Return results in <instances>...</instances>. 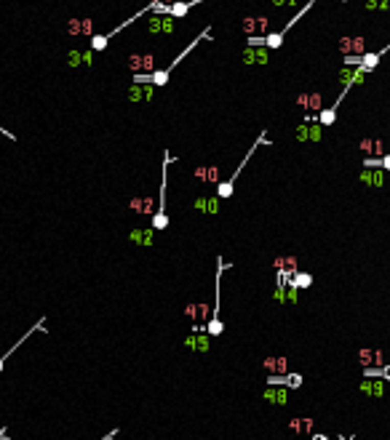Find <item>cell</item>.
Segmentation results:
<instances>
[{"mask_svg":"<svg viewBox=\"0 0 390 440\" xmlns=\"http://www.w3.org/2000/svg\"><path fill=\"white\" fill-rule=\"evenodd\" d=\"M171 152H163V168H160V192H158V211L152 213V230H166L169 216H166V184H169V165H171Z\"/></svg>","mask_w":390,"mask_h":440,"instance_id":"cell-1","label":"cell"},{"mask_svg":"<svg viewBox=\"0 0 390 440\" xmlns=\"http://www.w3.org/2000/svg\"><path fill=\"white\" fill-rule=\"evenodd\" d=\"M259 144H267V136H265V131H262V134H259V139L254 141V147H251L249 152H246V158H243V160L238 163V171H233V176H230V179H227V182H222V184L217 187V195H219V200H224V198H230V195H233V189H235V182H238V176H241V171H243V165L251 160V155H254V152L259 150Z\"/></svg>","mask_w":390,"mask_h":440,"instance_id":"cell-2","label":"cell"},{"mask_svg":"<svg viewBox=\"0 0 390 440\" xmlns=\"http://www.w3.org/2000/svg\"><path fill=\"white\" fill-rule=\"evenodd\" d=\"M176 30V19L169 14H152L147 19V32L150 35H171Z\"/></svg>","mask_w":390,"mask_h":440,"instance_id":"cell-3","label":"cell"},{"mask_svg":"<svg viewBox=\"0 0 390 440\" xmlns=\"http://www.w3.org/2000/svg\"><path fill=\"white\" fill-rule=\"evenodd\" d=\"M128 67H131L134 75L155 72V56H152V54H131V56H128Z\"/></svg>","mask_w":390,"mask_h":440,"instance_id":"cell-4","label":"cell"},{"mask_svg":"<svg viewBox=\"0 0 390 440\" xmlns=\"http://www.w3.org/2000/svg\"><path fill=\"white\" fill-rule=\"evenodd\" d=\"M243 64H267L270 62V48L267 45H246L241 51Z\"/></svg>","mask_w":390,"mask_h":440,"instance_id":"cell-5","label":"cell"},{"mask_svg":"<svg viewBox=\"0 0 390 440\" xmlns=\"http://www.w3.org/2000/svg\"><path fill=\"white\" fill-rule=\"evenodd\" d=\"M193 208H195L198 213H219V195L200 192V195H195Z\"/></svg>","mask_w":390,"mask_h":440,"instance_id":"cell-6","label":"cell"},{"mask_svg":"<svg viewBox=\"0 0 390 440\" xmlns=\"http://www.w3.org/2000/svg\"><path fill=\"white\" fill-rule=\"evenodd\" d=\"M152 91H155V86H150V83H131V88H128V99H131L134 104L152 102Z\"/></svg>","mask_w":390,"mask_h":440,"instance_id":"cell-7","label":"cell"},{"mask_svg":"<svg viewBox=\"0 0 390 440\" xmlns=\"http://www.w3.org/2000/svg\"><path fill=\"white\" fill-rule=\"evenodd\" d=\"M339 51L345 56H363L366 54V40L363 38H342L339 40Z\"/></svg>","mask_w":390,"mask_h":440,"instance_id":"cell-8","label":"cell"},{"mask_svg":"<svg viewBox=\"0 0 390 440\" xmlns=\"http://www.w3.org/2000/svg\"><path fill=\"white\" fill-rule=\"evenodd\" d=\"M185 347L187 350H193V352H209V347H211V336L206 334V331H200V334H193L185 339Z\"/></svg>","mask_w":390,"mask_h":440,"instance_id":"cell-9","label":"cell"},{"mask_svg":"<svg viewBox=\"0 0 390 440\" xmlns=\"http://www.w3.org/2000/svg\"><path fill=\"white\" fill-rule=\"evenodd\" d=\"M241 30H243L246 38H249V35H262L267 30V19L265 16H246L241 21Z\"/></svg>","mask_w":390,"mask_h":440,"instance_id":"cell-10","label":"cell"},{"mask_svg":"<svg viewBox=\"0 0 390 440\" xmlns=\"http://www.w3.org/2000/svg\"><path fill=\"white\" fill-rule=\"evenodd\" d=\"M358 179H361V184L374 187V189H377V187H382V184H385V171H382V168H363Z\"/></svg>","mask_w":390,"mask_h":440,"instance_id":"cell-11","label":"cell"},{"mask_svg":"<svg viewBox=\"0 0 390 440\" xmlns=\"http://www.w3.org/2000/svg\"><path fill=\"white\" fill-rule=\"evenodd\" d=\"M286 398H289V392H286V387H281V384H273V387H267L262 392V400L265 403H278V406H283Z\"/></svg>","mask_w":390,"mask_h":440,"instance_id":"cell-12","label":"cell"},{"mask_svg":"<svg viewBox=\"0 0 390 440\" xmlns=\"http://www.w3.org/2000/svg\"><path fill=\"white\" fill-rule=\"evenodd\" d=\"M67 32L73 35V38H78V35H91L94 25H91V19H70L67 21Z\"/></svg>","mask_w":390,"mask_h":440,"instance_id":"cell-13","label":"cell"},{"mask_svg":"<svg viewBox=\"0 0 390 440\" xmlns=\"http://www.w3.org/2000/svg\"><path fill=\"white\" fill-rule=\"evenodd\" d=\"M361 392L363 395H372V398H382L385 395V382L382 379H363Z\"/></svg>","mask_w":390,"mask_h":440,"instance_id":"cell-14","label":"cell"},{"mask_svg":"<svg viewBox=\"0 0 390 440\" xmlns=\"http://www.w3.org/2000/svg\"><path fill=\"white\" fill-rule=\"evenodd\" d=\"M300 107H305V110H324V99H321V93H300V99H297Z\"/></svg>","mask_w":390,"mask_h":440,"instance_id":"cell-15","label":"cell"},{"mask_svg":"<svg viewBox=\"0 0 390 440\" xmlns=\"http://www.w3.org/2000/svg\"><path fill=\"white\" fill-rule=\"evenodd\" d=\"M267 384H281V387H302V376H300V374H289V376H267Z\"/></svg>","mask_w":390,"mask_h":440,"instance_id":"cell-16","label":"cell"},{"mask_svg":"<svg viewBox=\"0 0 390 440\" xmlns=\"http://www.w3.org/2000/svg\"><path fill=\"white\" fill-rule=\"evenodd\" d=\"M128 240H131L134 246H152V227L150 230H131V235H128Z\"/></svg>","mask_w":390,"mask_h":440,"instance_id":"cell-17","label":"cell"},{"mask_svg":"<svg viewBox=\"0 0 390 440\" xmlns=\"http://www.w3.org/2000/svg\"><path fill=\"white\" fill-rule=\"evenodd\" d=\"M195 179H200V182H217L219 179V171L214 168V165H200V168H195Z\"/></svg>","mask_w":390,"mask_h":440,"instance_id":"cell-18","label":"cell"},{"mask_svg":"<svg viewBox=\"0 0 390 440\" xmlns=\"http://www.w3.org/2000/svg\"><path fill=\"white\" fill-rule=\"evenodd\" d=\"M291 285H297V288H310V285H313V275H310V272H294Z\"/></svg>","mask_w":390,"mask_h":440,"instance_id":"cell-19","label":"cell"},{"mask_svg":"<svg viewBox=\"0 0 390 440\" xmlns=\"http://www.w3.org/2000/svg\"><path fill=\"white\" fill-rule=\"evenodd\" d=\"M334 120H337V110H334V107H326V110H321V115H318V123H321L324 128L334 126Z\"/></svg>","mask_w":390,"mask_h":440,"instance_id":"cell-20","label":"cell"},{"mask_svg":"<svg viewBox=\"0 0 390 440\" xmlns=\"http://www.w3.org/2000/svg\"><path fill=\"white\" fill-rule=\"evenodd\" d=\"M83 64V48H73L67 54V67H80Z\"/></svg>","mask_w":390,"mask_h":440,"instance_id":"cell-21","label":"cell"},{"mask_svg":"<svg viewBox=\"0 0 390 440\" xmlns=\"http://www.w3.org/2000/svg\"><path fill=\"white\" fill-rule=\"evenodd\" d=\"M363 8L366 11H387L390 0H363Z\"/></svg>","mask_w":390,"mask_h":440,"instance_id":"cell-22","label":"cell"},{"mask_svg":"<svg viewBox=\"0 0 390 440\" xmlns=\"http://www.w3.org/2000/svg\"><path fill=\"white\" fill-rule=\"evenodd\" d=\"M294 139H297V141H310V123L297 126V131H294Z\"/></svg>","mask_w":390,"mask_h":440,"instance_id":"cell-23","label":"cell"},{"mask_svg":"<svg viewBox=\"0 0 390 440\" xmlns=\"http://www.w3.org/2000/svg\"><path fill=\"white\" fill-rule=\"evenodd\" d=\"M321 139H324V126L321 123H313L310 126V141L315 144V141H321Z\"/></svg>","mask_w":390,"mask_h":440,"instance_id":"cell-24","label":"cell"},{"mask_svg":"<svg viewBox=\"0 0 390 440\" xmlns=\"http://www.w3.org/2000/svg\"><path fill=\"white\" fill-rule=\"evenodd\" d=\"M276 8H294V6H300V0H270Z\"/></svg>","mask_w":390,"mask_h":440,"instance_id":"cell-25","label":"cell"},{"mask_svg":"<svg viewBox=\"0 0 390 440\" xmlns=\"http://www.w3.org/2000/svg\"><path fill=\"white\" fill-rule=\"evenodd\" d=\"M83 64H86V67L94 64V51H91V48H83Z\"/></svg>","mask_w":390,"mask_h":440,"instance_id":"cell-26","label":"cell"},{"mask_svg":"<svg viewBox=\"0 0 390 440\" xmlns=\"http://www.w3.org/2000/svg\"><path fill=\"white\" fill-rule=\"evenodd\" d=\"M112 437H115V430H112L110 435H104V437H99V440H112Z\"/></svg>","mask_w":390,"mask_h":440,"instance_id":"cell-27","label":"cell"},{"mask_svg":"<svg viewBox=\"0 0 390 440\" xmlns=\"http://www.w3.org/2000/svg\"><path fill=\"white\" fill-rule=\"evenodd\" d=\"M155 3H166V6H171V3H174V0H155Z\"/></svg>","mask_w":390,"mask_h":440,"instance_id":"cell-28","label":"cell"},{"mask_svg":"<svg viewBox=\"0 0 390 440\" xmlns=\"http://www.w3.org/2000/svg\"><path fill=\"white\" fill-rule=\"evenodd\" d=\"M0 440H6V427H3V430H0Z\"/></svg>","mask_w":390,"mask_h":440,"instance_id":"cell-29","label":"cell"}]
</instances>
